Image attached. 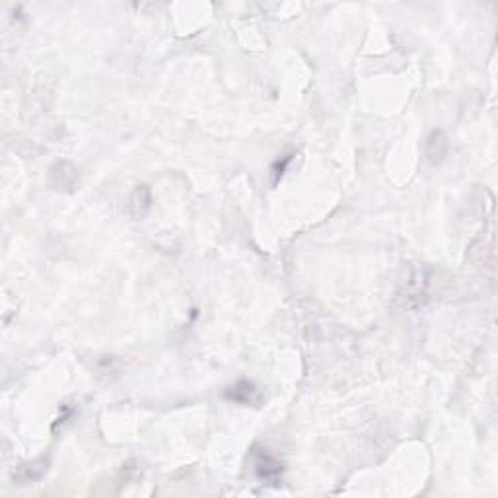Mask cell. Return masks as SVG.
I'll return each mask as SVG.
<instances>
[{
  "instance_id": "cell-2",
  "label": "cell",
  "mask_w": 498,
  "mask_h": 498,
  "mask_svg": "<svg viewBox=\"0 0 498 498\" xmlns=\"http://www.w3.org/2000/svg\"><path fill=\"white\" fill-rule=\"evenodd\" d=\"M256 473L265 483H277L282 477V463L275 456L267 453V450L259 451L256 460Z\"/></svg>"
},
{
  "instance_id": "cell-1",
  "label": "cell",
  "mask_w": 498,
  "mask_h": 498,
  "mask_svg": "<svg viewBox=\"0 0 498 498\" xmlns=\"http://www.w3.org/2000/svg\"><path fill=\"white\" fill-rule=\"evenodd\" d=\"M224 399L238 405H257L261 401V395L251 379H240L234 386L224 389Z\"/></svg>"
},
{
  "instance_id": "cell-4",
  "label": "cell",
  "mask_w": 498,
  "mask_h": 498,
  "mask_svg": "<svg viewBox=\"0 0 498 498\" xmlns=\"http://www.w3.org/2000/svg\"><path fill=\"white\" fill-rule=\"evenodd\" d=\"M150 207H152L150 189L146 185H138L133 197H131V212H133L136 219H140V216H145L146 212L150 210Z\"/></svg>"
},
{
  "instance_id": "cell-5",
  "label": "cell",
  "mask_w": 498,
  "mask_h": 498,
  "mask_svg": "<svg viewBox=\"0 0 498 498\" xmlns=\"http://www.w3.org/2000/svg\"><path fill=\"white\" fill-rule=\"evenodd\" d=\"M45 471H47V462H45V460L34 463H25V465H20V467H18V473H14V479H18L20 483H32V481L41 479Z\"/></svg>"
},
{
  "instance_id": "cell-3",
  "label": "cell",
  "mask_w": 498,
  "mask_h": 498,
  "mask_svg": "<svg viewBox=\"0 0 498 498\" xmlns=\"http://www.w3.org/2000/svg\"><path fill=\"white\" fill-rule=\"evenodd\" d=\"M448 154V138L442 131H432L426 142V156L432 166H438Z\"/></svg>"
}]
</instances>
